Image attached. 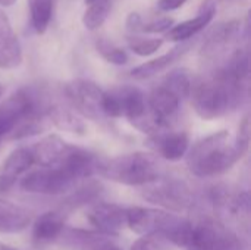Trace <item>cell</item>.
<instances>
[{
    "mask_svg": "<svg viewBox=\"0 0 251 250\" xmlns=\"http://www.w3.org/2000/svg\"><path fill=\"white\" fill-rule=\"evenodd\" d=\"M249 94V84L237 81L225 68L191 84V105L203 119H216L237 109Z\"/></svg>",
    "mask_w": 251,
    "mask_h": 250,
    "instance_id": "6da1fadb",
    "label": "cell"
},
{
    "mask_svg": "<svg viewBox=\"0 0 251 250\" xmlns=\"http://www.w3.org/2000/svg\"><path fill=\"white\" fill-rule=\"evenodd\" d=\"M241 158L229 133L219 131L194 144L187 156V165L193 175L209 178L226 172Z\"/></svg>",
    "mask_w": 251,
    "mask_h": 250,
    "instance_id": "7a4b0ae2",
    "label": "cell"
},
{
    "mask_svg": "<svg viewBox=\"0 0 251 250\" xmlns=\"http://www.w3.org/2000/svg\"><path fill=\"white\" fill-rule=\"evenodd\" d=\"M126 225L141 236H160L178 248H190L191 222L165 211L150 208L126 209Z\"/></svg>",
    "mask_w": 251,
    "mask_h": 250,
    "instance_id": "3957f363",
    "label": "cell"
},
{
    "mask_svg": "<svg viewBox=\"0 0 251 250\" xmlns=\"http://www.w3.org/2000/svg\"><path fill=\"white\" fill-rule=\"evenodd\" d=\"M97 174L125 186H149L159 180L160 168L151 155L134 152L106 162L101 161Z\"/></svg>",
    "mask_w": 251,
    "mask_h": 250,
    "instance_id": "277c9868",
    "label": "cell"
},
{
    "mask_svg": "<svg viewBox=\"0 0 251 250\" xmlns=\"http://www.w3.org/2000/svg\"><path fill=\"white\" fill-rule=\"evenodd\" d=\"M191 250H246V245L228 225L216 218L191 222Z\"/></svg>",
    "mask_w": 251,
    "mask_h": 250,
    "instance_id": "5b68a950",
    "label": "cell"
},
{
    "mask_svg": "<svg viewBox=\"0 0 251 250\" xmlns=\"http://www.w3.org/2000/svg\"><path fill=\"white\" fill-rule=\"evenodd\" d=\"M141 196L154 205H159L168 211L181 212L193 205L194 196L191 189L179 180H157L149 186H144Z\"/></svg>",
    "mask_w": 251,
    "mask_h": 250,
    "instance_id": "8992f818",
    "label": "cell"
},
{
    "mask_svg": "<svg viewBox=\"0 0 251 250\" xmlns=\"http://www.w3.org/2000/svg\"><path fill=\"white\" fill-rule=\"evenodd\" d=\"M76 181L62 168H40L21 180V189L26 193L57 196L69 192Z\"/></svg>",
    "mask_w": 251,
    "mask_h": 250,
    "instance_id": "52a82bcc",
    "label": "cell"
},
{
    "mask_svg": "<svg viewBox=\"0 0 251 250\" xmlns=\"http://www.w3.org/2000/svg\"><path fill=\"white\" fill-rule=\"evenodd\" d=\"M65 94L69 103L85 118L101 119L104 118L101 111V100L104 91L93 81L76 78L66 83Z\"/></svg>",
    "mask_w": 251,
    "mask_h": 250,
    "instance_id": "ba28073f",
    "label": "cell"
},
{
    "mask_svg": "<svg viewBox=\"0 0 251 250\" xmlns=\"http://www.w3.org/2000/svg\"><path fill=\"white\" fill-rule=\"evenodd\" d=\"M146 102H147L149 115L151 116V119L154 121V124L157 125V128L160 131H163L165 128L169 127V124L175 118V115L179 109V103H181V100L171 90L163 87L162 84L154 87L150 91Z\"/></svg>",
    "mask_w": 251,
    "mask_h": 250,
    "instance_id": "9c48e42d",
    "label": "cell"
},
{
    "mask_svg": "<svg viewBox=\"0 0 251 250\" xmlns=\"http://www.w3.org/2000/svg\"><path fill=\"white\" fill-rule=\"evenodd\" d=\"M87 220L99 230V233L116 236L126 225V209L115 203L100 202L90 208Z\"/></svg>",
    "mask_w": 251,
    "mask_h": 250,
    "instance_id": "30bf717a",
    "label": "cell"
},
{
    "mask_svg": "<svg viewBox=\"0 0 251 250\" xmlns=\"http://www.w3.org/2000/svg\"><path fill=\"white\" fill-rule=\"evenodd\" d=\"M218 12V0H206L201 6V9L199 10L197 16L184 21L178 25H174L168 32H166V38L169 41H175V43H185L190 41L194 35H197L200 31H203L215 18Z\"/></svg>",
    "mask_w": 251,
    "mask_h": 250,
    "instance_id": "8fae6325",
    "label": "cell"
},
{
    "mask_svg": "<svg viewBox=\"0 0 251 250\" xmlns=\"http://www.w3.org/2000/svg\"><path fill=\"white\" fill-rule=\"evenodd\" d=\"M147 146L153 149L156 153H159L166 161H179L182 159L190 147V137L184 131L169 133L162 131L157 134H153L147 140Z\"/></svg>",
    "mask_w": 251,
    "mask_h": 250,
    "instance_id": "7c38bea8",
    "label": "cell"
},
{
    "mask_svg": "<svg viewBox=\"0 0 251 250\" xmlns=\"http://www.w3.org/2000/svg\"><path fill=\"white\" fill-rule=\"evenodd\" d=\"M22 63V47L7 15L0 9V69H15Z\"/></svg>",
    "mask_w": 251,
    "mask_h": 250,
    "instance_id": "4fadbf2b",
    "label": "cell"
},
{
    "mask_svg": "<svg viewBox=\"0 0 251 250\" xmlns=\"http://www.w3.org/2000/svg\"><path fill=\"white\" fill-rule=\"evenodd\" d=\"M69 149H71V144H68L65 140H62L56 134H50L44 137L40 143L31 147L32 155H34V162L38 164L41 168L60 167Z\"/></svg>",
    "mask_w": 251,
    "mask_h": 250,
    "instance_id": "5bb4252c",
    "label": "cell"
},
{
    "mask_svg": "<svg viewBox=\"0 0 251 250\" xmlns=\"http://www.w3.org/2000/svg\"><path fill=\"white\" fill-rule=\"evenodd\" d=\"M241 31V22L238 19L221 22L215 25L206 35L201 46V56L215 57L226 46H229Z\"/></svg>",
    "mask_w": 251,
    "mask_h": 250,
    "instance_id": "9a60e30c",
    "label": "cell"
},
{
    "mask_svg": "<svg viewBox=\"0 0 251 250\" xmlns=\"http://www.w3.org/2000/svg\"><path fill=\"white\" fill-rule=\"evenodd\" d=\"M112 93L115 94V97L121 106L122 116H125L132 125L135 122H138L147 113L146 96L140 88L131 87V85H124V87L112 90Z\"/></svg>",
    "mask_w": 251,
    "mask_h": 250,
    "instance_id": "2e32d148",
    "label": "cell"
},
{
    "mask_svg": "<svg viewBox=\"0 0 251 250\" xmlns=\"http://www.w3.org/2000/svg\"><path fill=\"white\" fill-rule=\"evenodd\" d=\"M191 47V43L190 41H185V43H179L176 47H174L172 50H169L168 53L156 57V59H151L140 66H135L132 71H131V77L135 78V80H147V78H151L163 71H166L169 66H172L176 60H179L187 52L188 49Z\"/></svg>",
    "mask_w": 251,
    "mask_h": 250,
    "instance_id": "e0dca14e",
    "label": "cell"
},
{
    "mask_svg": "<svg viewBox=\"0 0 251 250\" xmlns=\"http://www.w3.org/2000/svg\"><path fill=\"white\" fill-rule=\"evenodd\" d=\"M63 243L78 250H122L107 234L84 230H69L63 236Z\"/></svg>",
    "mask_w": 251,
    "mask_h": 250,
    "instance_id": "ac0fdd59",
    "label": "cell"
},
{
    "mask_svg": "<svg viewBox=\"0 0 251 250\" xmlns=\"http://www.w3.org/2000/svg\"><path fill=\"white\" fill-rule=\"evenodd\" d=\"M31 222L29 212L15 203L0 199V233L13 234L24 231Z\"/></svg>",
    "mask_w": 251,
    "mask_h": 250,
    "instance_id": "d6986e66",
    "label": "cell"
},
{
    "mask_svg": "<svg viewBox=\"0 0 251 250\" xmlns=\"http://www.w3.org/2000/svg\"><path fill=\"white\" fill-rule=\"evenodd\" d=\"M65 228V220L59 212H44L32 225V237L35 242L47 243L62 236Z\"/></svg>",
    "mask_w": 251,
    "mask_h": 250,
    "instance_id": "ffe728a7",
    "label": "cell"
},
{
    "mask_svg": "<svg viewBox=\"0 0 251 250\" xmlns=\"http://www.w3.org/2000/svg\"><path fill=\"white\" fill-rule=\"evenodd\" d=\"M34 155L32 150L28 147H18L15 149L4 161L3 168H1V174H4L6 177L12 178V180H18V177L24 172H26L32 165H34Z\"/></svg>",
    "mask_w": 251,
    "mask_h": 250,
    "instance_id": "44dd1931",
    "label": "cell"
},
{
    "mask_svg": "<svg viewBox=\"0 0 251 250\" xmlns=\"http://www.w3.org/2000/svg\"><path fill=\"white\" fill-rule=\"evenodd\" d=\"M46 113L49 115L50 121L60 130L74 133V134H84L85 133V124L76 118L69 109L62 106H47Z\"/></svg>",
    "mask_w": 251,
    "mask_h": 250,
    "instance_id": "7402d4cb",
    "label": "cell"
},
{
    "mask_svg": "<svg viewBox=\"0 0 251 250\" xmlns=\"http://www.w3.org/2000/svg\"><path fill=\"white\" fill-rule=\"evenodd\" d=\"M115 0H96L88 4L82 15V24L87 29L96 31L99 29L107 19Z\"/></svg>",
    "mask_w": 251,
    "mask_h": 250,
    "instance_id": "603a6c76",
    "label": "cell"
},
{
    "mask_svg": "<svg viewBox=\"0 0 251 250\" xmlns=\"http://www.w3.org/2000/svg\"><path fill=\"white\" fill-rule=\"evenodd\" d=\"M31 25L37 34H44L53 16V0H29Z\"/></svg>",
    "mask_w": 251,
    "mask_h": 250,
    "instance_id": "cb8c5ba5",
    "label": "cell"
},
{
    "mask_svg": "<svg viewBox=\"0 0 251 250\" xmlns=\"http://www.w3.org/2000/svg\"><path fill=\"white\" fill-rule=\"evenodd\" d=\"M101 193H103V186L100 183H97V181H90V183L81 186L72 194H69L63 200V206L69 208V209L84 206L87 203H91V202L97 200Z\"/></svg>",
    "mask_w": 251,
    "mask_h": 250,
    "instance_id": "d4e9b609",
    "label": "cell"
},
{
    "mask_svg": "<svg viewBox=\"0 0 251 250\" xmlns=\"http://www.w3.org/2000/svg\"><path fill=\"white\" fill-rule=\"evenodd\" d=\"M191 84H193V81L185 69H175V71L169 72L166 75L165 81L162 83V85L166 87L168 90H171L179 100L190 97Z\"/></svg>",
    "mask_w": 251,
    "mask_h": 250,
    "instance_id": "484cf974",
    "label": "cell"
},
{
    "mask_svg": "<svg viewBox=\"0 0 251 250\" xmlns=\"http://www.w3.org/2000/svg\"><path fill=\"white\" fill-rule=\"evenodd\" d=\"M96 49L100 53V56L107 60L109 63L113 65H125L128 62V55L124 49L118 47L116 44H113L112 41L106 40V38H99L96 41Z\"/></svg>",
    "mask_w": 251,
    "mask_h": 250,
    "instance_id": "4316f807",
    "label": "cell"
},
{
    "mask_svg": "<svg viewBox=\"0 0 251 250\" xmlns=\"http://www.w3.org/2000/svg\"><path fill=\"white\" fill-rule=\"evenodd\" d=\"M128 46L131 52H134L138 56H150L156 53L162 46V38H143V37H131L128 38Z\"/></svg>",
    "mask_w": 251,
    "mask_h": 250,
    "instance_id": "83f0119b",
    "label": "cell"
},
{
    "mask_svg": "<svg viewBox=\"0 0 251 250\" xmlns=\"http://www.w3.org/2000/svg\"><path fill=\"white\" fill-rule=\"evenodd\" d=\"M171 243L160 236H143L138 239L131 250H169Z\"/></svg>",
    "mask_w": 251,
    "mask_h": 250,
    "instance_id": "f1b7e54d",
    "label": "cell"
},
{
    "mask_svg": "<svg viewBox=\"0 0 251 250\" xmlns=\"http://www.w3.org/2000/svg\"><path fill=\"white\" fill-rule=\"evenodd\" d=\"M250 116L246 115L243 122L240 124L237 137L234 139V143L237 146V149L240 150V153L244 156L249 152V146H250Z\"/></svg>",
    "mask_w": 251,
    "mask_h": 250,
    "instance_id": "f546056e",
    "label": "cell"
},
{
    "mask_svg": "<svg viewBox=\"0 0 251 250\" xmlns=\"http://www.w3.org/2000/svg\"><path fill=\"white\" fill-rule=\"evenodd\" d=\"M174 27V19L172 18H159V19H153L149 24L141 25L140 32L144 34H157V32H168L171 28Z\"/></svg>",
    "mask_w": 251,
    "mask_h": 250,
    "instance_id": "4dcf8cb0",
    "label": "cell"
},
{
    "mask_svg": "<svg viewBox=\"0 0 251 250\" xmlns=\"http://www.w3.org/2000/svg\"><path fill=\"white\" fill-rule=\"evenodd\" d=\"M187 0H159L157 1V9L160 12H172L179 9L181 6L185 4Z\"/></svg>",
    "mask_w": 251,
    "mask_h": 250,
    "instance_id": "1f68e13d",
    "label": "cell"
},
{
    "mask_svg": "<svg viewBox=\"0 0 251 250\" xmlns=\"http://www.w3.org/2000/svg\"><path fill=\"white\" fill-rule=\"evenodd\" d=\"M141 25H143V19H141V16L137 12H132V13L128 15V18H126V28L131 32H140Z\"/></svg>",
    "mask_w": 251,
    "mask_h": 250,
    "instance_id": "d6a6232c",
    "label": "cell"
},
{
    "mask_svg": "<svg viewBox=\"0 0 251 250\" xmlns=\"http://www.w3.org/2000/svg\"><path fill=\"white\" fill-rule=\"evenodd\" d=\"M15 180H12V178H9V177H6L4 174H1L0 172V193H6V192H9L13 186H15Z\"/></svg>",
    "mask_w": 251,
    "mask_h": 250,
    "instance_id": "836d02e7",
    "label": "cell"
},
{
    "mask_svg": "<svg viewBox=\"0 0 251 250\" xmlns=\"http://www.w3.org/2000/svg\"><path fill=\"white\" fill-rule=\"evenodd\" d=\"M15 3H16V0H0V6L1 7H9V6H12Z\"/></svg>",
    "mask_w": 251,
    "mask_h": 250,
    "instance_id": "e575fe53",
    "label": "cell"
},
{
    "mask_svg": "<svg viewBox=\"0 0 251 250\" xmlns=\"http://www.w3.org/2000/svg\"><path fill=\"white\" fill-rule=\"evenodd\" d=\"M0 250H18V249H15V248H12V246H7V245H4V243H1V242H0Z\"/></svg>",
    "mask_w": 251,
    "mask_h": 250,
    "instance_id": "d590c367",
    "label": "cell"
},
{
    "mask_svg": "<svg viewBox=\"0 0 251 250\" xmlns=\"http://www.w3.org/2000/svg\"><path fill=\"white\" fill-rule=\"evenodd\" d=\"M93 1H96V0H85V3H87V4H90V3H93Z\"/></svg>",
    "mask_w": 251,
    "mask_h": 250,
    "instance_id": "8d00e7d4",
    "label": "cell"
}]
</instances>
